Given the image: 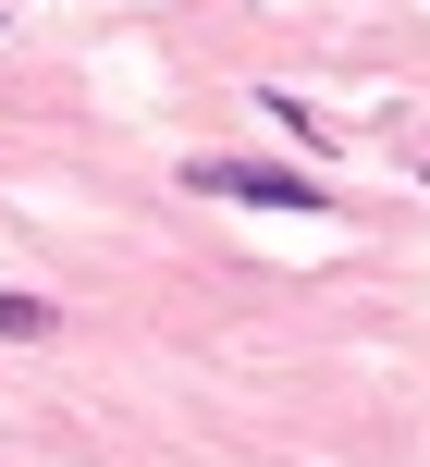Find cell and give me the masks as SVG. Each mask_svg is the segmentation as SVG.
Returning <instances> with one entry per match:
<instances>
[{
    "label": "cell",
    "instance_id": "7a4b0ae2",
    "mask_svg": "<svg viewBox=\"0 0 430 467\" xmlns=\"http://www.w3.org/2000/svg\"><path fill=\"white\" fill-rule=\"evenodd\" d=\"M37 332H49V307H37V296H0V345H37Z\"/></svg>",
    "mask_w": 430,
    "mask_h": 467
},
{
    "label": "cell",
    "instance_id": "6da1fadb",
    "mask_svg": "<svg viewBox=\"0 0 430 467\" xmlns=\"http://www.w3.org/2000/svg\"><path fill=\"white\" fill-rule=\"evenodd\" d=\"M185 185L197 197H234V210H333V185L295 172V161H197Z\"/></svg>",
    "mask_w": 430,
    "mask_h": 467
}]
</instances>
